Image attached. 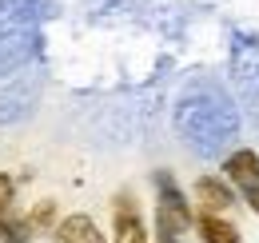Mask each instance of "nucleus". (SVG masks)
<instances>
[{
  "label": "nucleus",
  "instance_id": "nucleus-1",
  "mask_svg": "<svg viewBox=\"0 0 259 243\" xmlns=\"http://www.w3.org/2000/svg\"><path fill=\"white\" fill-rule=\"evenodd\" d=\"M180 128H184V136H188L192 148L215 152V148L224 144V136H231L235 116H231V108H227L224 100L203 104V100L192 96V100H184V108H180Z\"/></svg>",
  "mask_w": 259,
  "mask_h": 243
},
{
  "label": "nucleus",
  "instance_id": "nucleus-2",
  "mask_svg": "<svg viewBox=\"0 0 259 243\" xmlns=\"http://www.w3.org/2000/svg\"><path fill=\"white\" fill-rule=\"evenodd\" d=\"M195 223L192 204L184 199L180 183L171 180L167 172H156V235H184Z\"/></svg>",
  "mask_w": 259,
  "mask_h": 243
},
{
  "label": "nucleus",
  "instance_id": "nucleus-3",
  "mask_svg": "<svg viewBox=\"0 0 259 243\" xmlns=\"http://www.w3.org/2000/svg\"><path fill=\"white\" fill-rule=\"evenodd\" d=\"M112 243H152V231L144 223V212L136 208L132 191H120L112 199Z\"/></svg>",
  "mask_w": 259,
  "mask_h": 243
},
{
  "label": "nucleus",
  "instance_id": "nucleus-4",
  "mask_svg": "<svg viewBox=\"0 0 259 243\" xmlns=\"http://www.w3.org/2000/svg\"><path fill=\"white\" fill-rule=\"evenodd\" d=\"M195 204H199V215H224L235 208V187L220 176H199L192 187Z\"/></svg>",
  "mask_w": 259,
  "mask_h": 243
},
{
  "label": "nucleus",
  "instance_id": "nucleus-5",
  "mask_svg": "<svg viewBox=\"0 0 259 243\" xmlns=\"http://www.w3.org/2000/svg\"><path fill=\"white\" fill-rule=\"evenodd\" d=\"M52 243H112L88 212H72L52 227Z\"/></svg>",
  "mask_w": 259,
  "mask_h": 243
},
{
  "label": "nucleus",
  "instance_id": "nucleus-6",
  "mask_svg": "<svg viewBox=\"0 0 259 243\" xmlns=\"http://www.w3.org/2000/svg\"><path fill=\"white\" fill-rule=\"evenodd\" d=\"M224 180L227 183H239V187L259 183V152H251V148H235V152L224 159Z\"/></svg>",
  "mask_w": 259,
  "mask_h": 243
},
{
  "label": "nucleus",
  "instance_id": "nucleus-7",
  "mask_svg": "<svg viewBox=\"0 0 259 243\" xmlns=\"http://www.w3.org/2000/svg\"><path fill=\"white\" fill-rule=\"evenodd\" d=\"M195 231H199L203 243H243L239 239V227L231 219H224V215H199L195 219Z\"/></svg>",
  "mask_w": 259,
  "mask_h": 243
},
{
  "label": "nucleus",
  "instance_id": "nucleus-8",
  "mask_svg": "<svg viewBox=\"0 0 259 243\" xmlns=\"http://www.w3.org/2000/svg\"><path fill=\"white\" fill-rule=\"evenodd\" d=\"M32 227H28V219L24 215H16V208L12 212L0 215V243H32Z\"/></svg>",
  "mask_w": 259,
  "mask_h": 243
},
{
  "label": "nucleus",
  "instance_id": "nucleus-9",
  "mask_svg": "<svg viewBox=\"0 0 259 243\" xmlns=\"http://www.w3.org/2000/svg\"><path fill=\"white\" fill-rule=\"evenodd\" d=\"M24 219H28L32 235H52V227L60 223V215H56V199H40V204H36Z\"/></svg>",
  "mask_w": 259,
  "mask_h": 243
},
{
  "label": "nucleus",
  "instance_id": "nucleus-10",
  "mask_svg": "<svg viewBox=\"0 0 259 243\" xmlns=\"http://www.w3.org/2000/svg\"><path fill=\"white\" fill-rule=\"evenodd\" d=\"M16 208V176L12 172H0V215Z\"/></svg>",
  "mask_w": 259,
  "mask_h": 243
},
{
  "label": "nucleus",
  "instance_id": "nucleus-11",
  "mask_svg": "<svg viewBox=\"0 0 259 243\" xmlns=\"http://www.w3.org/2000/svg\"><path fill=\"white\" fill-rule=\"evenodd\" d=\"M239 191H243V204H247V208L259 215V183H251V187H239Z\"/></svg>",
  "mask_w": 259,
  "mask_h": 243
},
{
  "label": "nucleus",
  "instance_id": "nucleus-12",
  "mask_svg": "<svg viewBox=\"0 0 259 243\" xmlns=\"http://www.w3.org/2000/svg\"><path fill=\"white\" fill-rule=\"evenodd\" d=\"M156 243H184V239H176V235H156Z\"/></svg>",
  "mask_w": 259,
  "mask_h": 243
}]
</instances>
